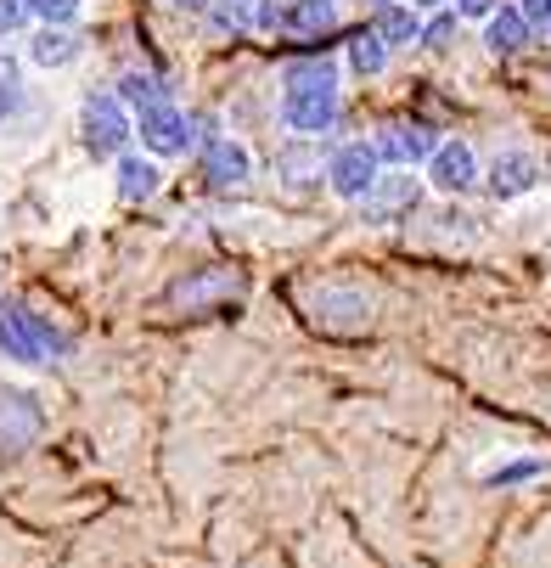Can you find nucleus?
Listing matches in <instances>:
<instances>
[{"mask_svg": "<svg viewBox=\"0 0 551 568\" xmlns=\"http://www.w3.org/2000/svg\"><path fill=\"white\" fill-rule=\"evenodd\" d=\"M68 349L73 338L51 315H40L29 298H0V355L12 366H57L68 361Z\"/></svg>", "mask_w": 551, "mask_h": 568, "instance_id": "1", "label": "nucleus"}, {"mask_svg": "<svg viewBox=\"0 0 551 568\" xmlns=\"http://www.w3.org/2000/svg\"><path fill=\"white\" fill-rule=\"evenodd\" d=\"M130 141H135V113L124 108V97L113 85L79 102V146L91 158H119Z\"/></svg>", "mask_w": 551, "mask_h": 568, "instance_id": "2", "label": "nucleus"}, {"mask_svg": "<svg viewBox=\"0 0 551 568\" xmlns=\"http://www.w3.org/2000/svg\"><path fill=\"white\" fill-rule=\"evenodd\" d=\"M135 135H141V152H152V158H186L192 146H203L197 119H192L175 97L141 108V113H135Z\"/></svg>", "mask_w": 551, "mask_h": 568, "instance_id": "3", "label": "nucleus"}, {"mask_svg": "<svg viewBox=\"0 0 551 568\" xmlns=\"http://www.w3.org/2000/svg\"><path fill=\"white\" fill-rule=\"evenodd\" d=\"M422 186H428V181H417L411 170H382V175L371 181V192L355 203V209H360V225H377V231L411 225V214L422 209Z\"/></svg>", "mask_w": 551, "mask_h": 568, "instance_id": "4", "label": "nucleus"}, {"mask_svg": "<svg viewBox=\"0 0 551 568\" xmlns=\"http://www.w3.org/2000/svg\"><path fill=\"white\" fill-rule=\"evenodd\" d=\"M197 175H203V186H214V192H243V186L254 181V152H248V141H243V135H208V141L197 146Z\"/></svg>", "mask_w": 551, "mask_h": 568, "instance_id": "5", "label": "nucleus"}, {"mask_svg": "<svg viewBox=\"0 0 551 568\" xmlns=\"http://www.w3.org/2000/svg\"><path fill=\"white\" fill-rule=\"evenodd\" d=\"M377 175H382V158H377L371 141H338V146H327V186H333V197L360 203Z\"/></svg>", "mask_w": 551, "mask_h": 568, "instance_id": "6", "label": "nucleus"}, {"mask_svg": "<svg viewBox=\"0 0 551 568\" xmlns=\"http://www.w3.org/2000/svg\"><path fill=\"white\" fill-rule=\"evenodd\" d=\"M45 434V405L29 388L0 383V456H23Z\"/></svg>", "mask_w": 551, "mask_h": 568, "instance_id": "7", "label": "nucleus"}, {"mask_svg": "<svg viewBox=\"0 0 551 568\" xmlns=\"http://www.w3.org/2000/svg\"><path fill=\"white\" fill-rule=\"evenodd\" d=\"M422 170H428V186H433L439 197H467L472 186L484 181L479 152H472V141H461V135L439 141V146H433V158H428Z\"/></svg>", "mask_w": 551, "mask_h": 568, "instance_id": "8", "label": "nucleus"}, {"mask_svg": "<svg viewBox=\"0 0 551 568\" xmlns=\"http://www.w3.org/2000/svg\"><path fill=\"white\" fill-rule=\"evenodd\" d=\"M243 293H248V282L236 276V271H225V265H203V271H186V276L170 282V304L186 310V315L214 310V304H231V298H243Z\"/></svg>", "mask_w": 551, "mask_h": 568, "instance_id": "9", "label": "nucleus"}, {"mask_svg": "<svg viewBox=\"0 0 551 568\" xmlns=\"http://www.w3.org/2000/svg\"><path fill=\"white\" fill-rule=\"evenodd\" d=\"M371 146L382 158V170H417V164H428V158H433L439 135L422 119H388V124H377Z\"/></svg>", "mask_w": 551, "mask_h": 568, "instance_id": "10", "label": "nucleus"}, {"mask_svg": "<svg viewBox=\"0 0 551 568\" xmlns=\"http://www.w3.org/2000/svg\"><path fill=\"white\" fill-rule=\"evenodd\" d=\"M545 181V170H540V158L529 152V146H501L490 164H484V192L496 197V203H518V197H529L534 186Z\"/></svg>", "mask_w": 551, "mask_h": 568, "instance_id": "11", "label": "nucleus"}, {"mask_svg": "<svg viewBox=\"0 0 551 568\" xmlns=\"http://www.w3.org/2000/svg\"><path fill=\"white\" fill-rule=\"evenodd\" d=\"M338 113H344V97L333 85H322V91H282V102H276V119L293 135H333Z\"/></svg>", "mask_w": 551, "mask_h": 568, "instance_id": "12", "label": "nucleus"}, {"mask_svg": "<svg viewBox=\"0 0 551 568\" xmlns=\"http://www.w3.org/2000/svg\"><path fill=\"white\" fill-rule=\"evenodd\" d=\"M309 315L322 333H338V338H355L371 327V298L360 287H322L309 298Z\"/></svg>", "mask_w": 551, "mask_h": 568, "instance_id": "13", "label": "nucleus"}, {"mask_svg": "<svg viewBox=\"0 0 551 568\" xmlns=\"http://www.w3.org/2000/svg\"><path fill=\"white\" fill-rule=\"evenodd\" d=\"M276 181L287 192H304V186H322L327 181V152L315 135H293L282 152H276Z\"/></svg>", "mask_w": 551, "mask_h": 568, "instance_id": "14", "label": "nucleus"}, {"mask_svg": "<svg viewBox=\"0 0 551 568\" xmlns=\"http://www.w3.org/2000/svg\"><path fill=\"white\" fill-rule=\"evenodd\" d=\"M338 79H344V62H338L333 51H322V45L293 51V57L282 62V91H322V85L338 91Z\"/></svg>", "mask_w": 551, "mask_h": 568, "instance_id": "15", "label": "nucleus"}, {"mask_svg": "<svg viewBox=\"0 0 551 568\" xmlns=\"http://www.w3.org/2000/svg\"><path fill=\"white\" fill-rule=\"evenodd\" d=\"M113 181H119V203H146L164 192V164H157L152 152H119L113 158Z\"/></svg>", "mask_w": 551, "mask_h": 568, "instance_id": "16", "label": "nucleus"}, {"mask_svg": "<svg viewBox=\"0 0 551 568\" xmlns=\"http://www.w3.org/2000/svg\"><path fill=\"white\" fill-rule=\"evenodd\" d=\"M34 68H45V73H57V68H73L79 57H85V40L73 34V23H40L34 34H29V51H23Z\"/></svg>", "mask_w": 551, "mask_h": 568, "instance_id": "17", "label": "nucleus"}, {"mask_svg": "<svg viewBox=\"0 0 551 568\" xmlns=\"http://www.w3.org/2000/svg\"><path fill=\"white\" fill-rule=\"evenodd\" d=\"M422 18H428V12H417L411 0H388V7L371 12L366 29H371L388 51H411V45H422Z\"/></svg>", "mask_w": 551, "mask_h": 568, "instance_id": "18", "label": "nucleus"}, {"mask_svg": "<svg viewBox=\"0 0 551 568\" xmlns=\"http://www.w3.org/2000/svg\"><path fill=\"white\" fill-rule=\"evenodd\" d=\"M529 34H534V23L512 7V0H501V7L484 18V51L490 57H518L529 45Z\"/></svg>", "mask_w": 551, "mask_h": 568, "instance_id": "19", "label": "nucleus"}, {"mask_svg": "<svg viewBox=\"0 0 551 568\" xmlns=\"http://www.w3.org/2000/svg\"><path fill=\"white\" fill-rule=\"evenodd\" d=\"M113 91L124 97V108H130V113H141V108H152V102L175 97V91H170V79L157 73V68H141V62H130V68L113 79Z\"/></svg>", "mask_w": 551, "mask_h": 568, "instance_id": "20", "label": "nucleus"}, {"mask_svg": "<svg viewBox=\"0 0 551 568\" xmlns=\"http://www.w3.org/2000/svg\"><path fill=\"white\" fill-rule=\"evenodd\" d=\"M23 113H29V85H23V68H18V57L0 51V135L18 130V119H23Z\"/></svg>", "mask_w": 551, "mask_h": 568, "instance_id": "21", "label": "nucleus"}, {"mask_svg": "<svg viewBox=\"0 0 551 568\" xmlns=\"http://www.w3.org/2000/svg\"><path fill=\"white\" fill-rule=\"evenodd\" d=\"M208 29L214 34H225V40H243V34H254V0H208Z\"/></svg>", "mask_w": 551, "mask_h": 568, "instance_id": "22", "label": "nucleus"}, {"mask_svg": "<svg viewBox=\"0 0 551 568\" xmlns=\"http://www.w3.org/2000/svg\"><path fill=\"white\" fill-rule=\"evenodd\" d=\"M388 57H394V51H388L371 29H360V34L344 45V68H349V73H360V79H377V73L388 68Z\"/></svg>", "mask_w": 551, "mask_h": 568, "instance_id": "23", "label": "nucleus"}, {"mask_svg": "<svg viewBox=\"0 0 551 568\" xmlns=\"http://www.w3.org/2000/svg\"><path fill=\"white\" fill-rule=\"evenodd\" d=\"M540 473H545L540 456H512V462L484 467V484H501V490H512V484H529V478H540Z\"/></svg>", "mask_w": 551, "mask_h": 568, "instance_id": "24", "label": "nucleus"}, {"mask_svg": "<svg viewBox=\"0 0 551 568\" xmlns=\"http://www.w3.org/2000/svg\"><path fill=\"white\" fill-rule=\"evenodd\" d=\"M456 29H461L456 7H433V12L422 18V45H428V51H450V45H456Z\"/></svg>", "mask_w": 551, "mask_h": 568, "instance_id": "25", "label": "nucleus"}, {"mask_svg": "<svg viewBox=\"0 0 551 568\" xmlns=\"http://www.w3.org/2000/svg\"><path fill=\"white\" fill-rule=\"evenodd\" d=\"M79 12H85V0H29L34 23H73Z\"/></svg>", "mask_w": 551, "mask_h": 568, "instance_id": "26", "label": "nucleus"}, {"mask_svg": "<svg viewBox=\"0 0 551 568\" xmlns=\"http://www.w3.org/2000/svg\"><path fill=\"white\" fill-rule=\"evenodd\" d=\"M433 225H445V231H439V242H472V236H479V220L461 214V209H445Z\"/></svg>", "mask_w": 551, "mask_h": 568, "instance_id": "27", "label": "nucleus"}, {"mask_svg": "<svg viewBox=\"0 0 551 568\" xmlns=\"http://www.w3.org/2000/svg\"><path fill=\"white\" fill-rule=\"evenodd\" d=\"M29 29V0H0V40Z\"/></svg>", "mask_w": 551, "mask_h": 568, "instance_id": "28", "label": "nucleus"}, {"mask_svg": "<svg viewBox=\"0 0 551 568\" xmlns=\"http://www.w3.org/2000/svg\"><path fill=\"white\" fill-rule=\"evenodd\" d=\"M450 7H456V18H479V23H484L501 0H450Z\"/></svg>", "mask_w": 551, "mask_h": 568, "instance_id": "29", "label": "nucleus"}, {"mask_svg": "<svg viewBox=\"0 0 551 568\" xmlns=\"http://www.w3.org/2000/svg\"><path fill=\"white\" fill-rule=\"evenodd\" d=\"M512 7H518L534 29H545V18H551V0H512Z\"/></svg>", "mask_w": 551, "mask_h": 568, "instance_id": "30", "label": "nucleus"}, {"mask_svg": "<svg viewBox=\"0 0 551 568\" xmlns=\"http://www.w3.org/2000/svg\"><path fill=\"white\" fill-rule=\"evenodd\" d=\"M170 7H181V12H208V0H170Z\"/></svg>", "mask_w": 551, "mask_h": 568, "instance_id": "31", "label": "nucleus"}, {"mask_svg": "<svg viewBox=\"0 0 551 568\" xmlns=\"http://www.w3.org/2000/svg\"><path fill=\"white\" fill-rule=\"evenodd\" d=\"M355 7H366V12H377V7H388V0H355Z\"/></svg>", "mask_w": 551, "mask_h": 568, "instance_id": "32", "label": "nucleus"}, {"mask_svg": "<svg viewBox=\"0 0 551 568\" xmlns=\"http://www.w3.org/2000/svg\"><path fill=\"white\" fill-rule=\"evenodd\" d=\"M545 34H551V18H545Z\"/></svg>", "mask_w": 551, "mask_h": 568, "instance_id": "33", "label": "nucleus"}]
</instances>
